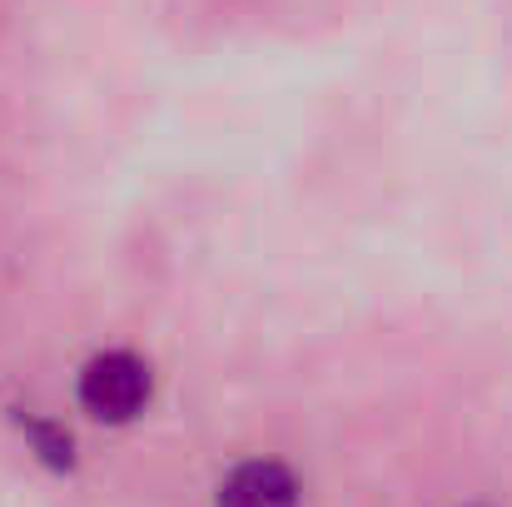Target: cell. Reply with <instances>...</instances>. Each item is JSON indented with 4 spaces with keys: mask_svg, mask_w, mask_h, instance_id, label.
Returning a JSON list of instances; mask_svg holds the SVG:
<instances>
[{
    "mask_svg": "<svg viewBox=\"0 0 512 507\" xmlns=\"http://www.w3.org/2000/svg\"><path fill=\"white\" fill-rule=\"evenodd\" d=\"M80 403L100 423H130L150 403V368L135 353H100L80 373Z\"/></svg>",
    "mask_w": 512,
    "mask_h": 507,
    "instance_id": "obj_1",
    "label": "cell"
},
{
    "mask_svg": "<svg viewBox=\"0 0 512 507\" xmlns=\"http://www.w3.org/2000/svg\"><path fill=\"white\" fill-rule=\"evenodd\" d=\"M219 507H299V483L284 463H244L224 478Z\"/></svg>",
    "mask_w": 512,
    "mask_h": 507,
    "instance_id": "obj_2",
    "label": "cell"
}]
</instances>
